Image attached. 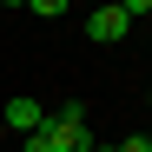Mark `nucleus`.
I'll use <instances>...</instances> for the list:
<instances>
[{
  "label": "nucleus",
  "instance_id": "1",
  "mask_svg": "<svg viewBox=\"0 0 152 152\" xmlns=\"http://www.w3.org/2000/svg\"><path fill=\"white\" fill-rule=\"evenodd\" d=\"M40 139H46V152H93V145H99V139L86 132V113H80V106H66V113H46Z\"/></svg>",
  "mask_w": 152,
  "mask_h": 152
},
{
  "label": "nucleus",
  "instance_id": "2",
  "mask_svg": "<svg viewBox=\"0 0 152 152\" xmlns=\"http://www.w3.org/2000/svg\"><path fill=\"white\" fill-rule=\"evenodd\" d=\"M126 27H132V13H126L119 0H106V7L86 13V33H93V40H126Z\"/></svg>",
  "mask_w": 152,
  "mask_h": 152
},
{
  "label": "nucleus",
  "instance_id": "3",
  "mask_svg": "<svg viewBox=\"0 0 152 152\" xmlns=\"http://www.w3.org/2000/svg\"><path fill=\"white\" fill-rule=\"evenodd\" d=\"M0 119H7V126H13L20 139H27V132H40V126H46V106L20 93V99H7V113H0Z\"/></svg>",
  "mask_w": 152,
  "mask_h": 152
},
{
  "label": "nucleus",
  "instance_id": "4",
  "mask_svg": "<svg viewBox=\"0 0 152 152\" xmlns=\"http://www.w3.org/2000/svg\"><path fill=\"white\" fill-rule=\"evenodd\" d=\"M27 7H33V13H46V20H53V13H66V7H73V0H27Z\"/></svg>",
  "mask_w": 152,
  "mask_h": 152
},
{
  "label": "nucleus",
  "instance_id": "5",
  "mask_svg": "<svg viewBox=\"0 0 152 152\" xmlns=\"http://www.w3.org/2000/svg\"><path fill=\"white\" fill-rule=\"evenodd\" d=\"M20 152H46V139H40V132H27V139H20Z\"/></svg>",
  "mask_w": 152,
  "mask_h": 152
},
{
  "label": "nucleus",
  "instance_id": "6",
  "mask_svg": "<svg viewBox=\"0 0 152 152\" xmlns=\"http://www.w3.org/2000/svg\"><path fill=\"white\" fill-rule=\"evenodd\" d=\"M113 152H152V145H145V139H126V145H113Z\"/></svg>",
  "mask_w": 152,
  "mask_h": 152
},
{
  "label": "nucleus",
  "instance_id": "7",
  "mask_svg": "<svg viewBox=\"0 0 152 152\" xmlns=\"http://www.w3.org/2000/svg\"><path fill=\"white\" fill-rule=\"evenodd\" d=\"M0 7H27V0H0Z\"/></svg>",
  "mask_w": 152,
  "mask_h": 152
},
{
  "label": "nucleus",
  "instance_id": "8",
  "mask_svg": "<svg viewBox=\"0 0 152 152\" xmlns=\"http://www.w3.org/2000/svg\"><path fill=\"white\" fill-rule=\"evenodd\" d=\"M145 145H152V132H145Z\"/></svg>",
  "mask_w": 152,
  "mask_h": 152
}]
</instances>
